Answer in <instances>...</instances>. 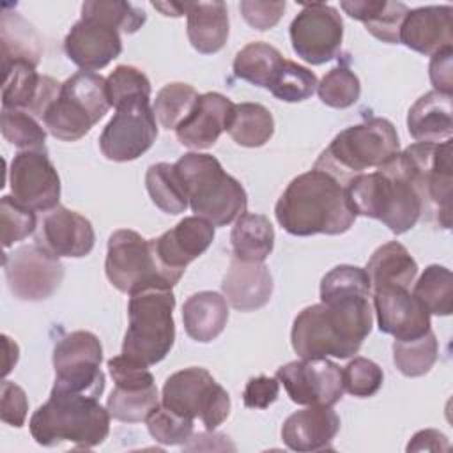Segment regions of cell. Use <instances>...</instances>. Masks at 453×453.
Masks as SVG:
<instances>
[{
  "mask_svg": "<svg viewBox=\"0 0 453 453\" xmlns=\"http://www.w3.org/2000/svg\"><path fill=\"white\" fill-rule=\"evenodd\" d=\"M372 326L370 297H340L301 310L294 319L290 340L301 359H347L359 352Z\"/></svg>",
  "mask_w": 453,
  "mask_h": 453,
  "instance_id": "obj_1",
  "label": "cell"
},
{
  "mask_svg": "<svg viewBox=\"0 0 453 453\" xmlns=\"http://www.w3.org/2000/svg\"><path fill=\"white\" fill-rule=\"evenodd\" d=\"M343 182L329 172L313 166L290 180L274 214L285 232L297 237L315 234H345L356 219Z\"/></svg>",
  "mask_w": 453,
  "mask_h": 453,
  "instance_id": "obj_2",
  "label": "cell"
},
{
  "mask_svg": "<svg viewBox=\"0 0 453 453\" xmlns=\"http://www.w3.org/2000/svg\"><path fill=\"white\" fill-rule=\"evenodd\" d=\"M110 418L99 398L51 389L48 402L37 407L28 426L41 446L53 448L69 442L78 449H90L108 437Z\"/></svg>",
  "mask_w": 453,
  "mask_h": 453,
  "instance_id": "obj_3",
  "label": "cell"
},
{
  "mask_svg": "<svg viewBox=\"0 0 453 453\" xmlns=\"http://www.w3.org/2000/svg\"><path fill=\"white\" fill-rule=\"evenodd\" d=\"M345 193L356 216L379 219L396 235L411 230L423 214L421 200L403 175L396 156L375 172L354 175Z\"/></svg>",
  "mask_w": 453,
  "mask_h": 453,
  "instance_id": "obj_4",
  "label": "cell"
},
{
  "mask_svg": "<svg viewBox=\"0 0 453 453\" xmlns=\"http://www.w3.org/2000/svg\"><path fill=\"white\" fill-rule=\"evenodd\" d=\"M173 165L195 216L214 226H226L246 212L248 196L244 188L223 170L214 156L188 152Z\"/></svg>",
  "mask_w": 453,
  "mask_h": 453,
  "instance_id": "obj_5",
  "label": "cell"
},
{
  "mask_svg": "<svg viewBox=\"0 0 453 453\" xmlns=\"http://www.w3.org/2000/svg\"><path fill=\"white\" fill-rule=\"evenodd\" d=\"M400 152V140L395 126L388 119L373 117L340 131L315 161L347 184L354 175L368 168H380Z\"/></svg>",
  "mask_w": 453,
  "mask_h": 453,
  "instance_id": "obj_6",
  "label": "cell"
},
{
  "mask_svg": "<svg viewBox=\"0 0 453 453\" xmlns=\"http://www.w3.org/2000/svg\"><path fill=\"white\" fill-rule=\"evenodd\" d=\"M175 296L170 287H145L129 294V326L122 354L152 366L163 361L175 342Z\"/></svg>",
  "mask_w": 453,
  "mask_h": 453,
  "instance_id": "obj_7",
  "label": "cell"
},
{
  "mask_svg": "<svg viewBox=\"0 0 453 453\" xmlns=\"http://www.w3.org/2000/svg\"><path fill=\"white\" fill-rule=\"evenodd\" d=\"M110 110L106 78L78 71L60 85L58 97L46 110L42 122L48 133L62 142L85 136Z\"/></svg>",
  "mask_w": 453,
  "mask_h": 453,
  "instance_id": "obj_8",
  "label": "cell"
},
{
  "mask_svg": "<svg viewBox=\"0 0 453 453\" xmlns=\"http://www.w3.org/2000/svg\"><path fill=\"white\" fill-rule=\"evenodd\" d=\"M403 175L416 189L423 214L442 228L451 226V138L442 143H412L396 154Z\"/></svg>",
  "mask_w": 453,
  "mask_h": 453,
  "instance_id": "obj_9",
  "label": "cell"
},
{
  "mask_svg": "<svg viewBox=\"0 0 453 453\" xmlns=\"http://www.w3.org/2000/svg\"><path fill=\"white\" fill-rule=\"evenodd\" d=\"M161 403L180 416L198 418L209 432L216 430L230 414L226 389L200 366L172 373L163 386Z\"/></svg>",
  "mask_w": 453,
  "mask_h": 453,
  "instance_id": "obj_10",
  "label": "cell"
},
{
  "mask_svg": "<svg viewBox=\"0 0 453 453\" xmlns=\"http://www.w3.org/2000/svg\"><path fill=\"white\" fill-rule=\"evenodd\" d=\"M104 271L110 283L124 294L154 285L170 288L177 285L159 265L150 239H143L129 228L115 230L110 235Z\"/></svg>",
  "mask_w": 453,
  "mask_h": 453,
  "instance_id": "obj_11",
  "label": "cell"
},
{
  "mask_svg": "<svg viewBox=\"0 0 453 453\" xmlns=\"http://www.w3.org/2000/svg\"><path fill=\"white\" fill-rule=\"evenodd\" d=\"M103 347L90 331H73L62 336L53 349V389L99 398L104 391L101 372Z\"/></svg>",
  "mask_w": 453,
  "mask_h": 453,
  "instance_id": "obj_12",
  "label": "cell"
},
{
  "mask_svg": "<svg viewBox=\"0 0 453 453\" xmlns=\"http://www.w3.org/2000/svg\"><path fill=\"white\" fill-rule=\"evenodd\" d=\"M4 271L9 290L21 301H44L64 280V264L35 242L5 253Z\"/></svg>",
  "mask_w": 453,
  "mask_h": 453,
  "instance_id": "obj_13",
  "label": "cell"
},
{
  "mask_svg": "<svg viewBox=\"0 0 453 453\" xmlns=\"http://www.w3.org/2000/svg\"><path fill=\"white\" fill-rule=\"evenodd\" d=\"M343 21L327 4H306L290 23L292 48L299 58L311 65L333 60L342 48Z\"/></svg>",
  "mask_w": 453,
  "mask_h": 453,
  "instance_id": "obj_14",
  "label": "cell"
},
{
  "mask_svg": "<svg viewBox=\"0 0 453 453\" xmlns=\"http://www.w3.org/2000/svg\"><path fill=\"white\" fill-rule=\"evenodd\" d=\"M276 379L299 405L333 407L345 393L342 368L327 357L290 361L278 368Z\"/></svg>",
  "mask_w": 453,
  "mask_h": 453,
  "instance_id": "obj_15",
  "label": "cell"
},
{
  "mask_svg": "<svg viewBox=\"0 0 453 453\" xmlns=\"http://www.w3.org/2000/svg\"><path fill=\"white\" fill-rule=\"evenodd\" d=\"M12 198L32 211H51L60 200V177L44 149L19 150L9 166Z\"/></svg>",
  "mask_w": 453,
  "mask_h": 453,
  "instance_id": "obj_16",
  "label": "cell"
},
{
  "mask_svg": "<svg viewBox=\"0 0 453 453\" xmlns=\"http://www.w3.org/2000/svg\"><path fill=\"white\" fill-rule=\"evenodd\" d=\"M157 138L156 115L150 103L115 110L99 136V149L110 161H133L145 154Z\"/></svg>",
  "mask_w": 453,
  "mask_h": 453,
  "instance_id": "obj_17",
  "label": "cell"
},
{
  "mask_svg": "<svg viewBox=\"0 0 453 453\" xmlns=\"http://www.w3.org/2000/svg\"><path fill=\"white\" fill-rule=\"evenodd\" d=\"M212 223L200 216H188L157 239H150V244L163 271L179 283L188 264L198 258L212 244Z\"/></svg>",
  "mask_w": 453,
  "mask_h": 453,
  "instance_id": "obj_18",
  "label": "cell"
},
{
  "mask_svg": "<svg viewBox=\"0 0 453 453\" xmlns=\"http://www.w3.org/2000/svg\"><path fill=\"white\" fill-rule=\"evenodd\" d=\"M94 242L92 223L80 212L62 205L46 211L35 228V244L57 258L87 257Z\"/></svg>",
  "mask_w": 453,
  "mask_h": 453,
  "instance_id": "obj_19",
  "label": "cell"
},
{
  "mask_svg": "<svg viewBox=\"0 0 453 453\" xmlns=\"http://www.w3.org/2000/svg\"><path fill=\"white\" fill-rule=\"evenodd\" d=\"M379 329L395 340H411L430 331V313L402 287H379L372 290Z\"/></svg>",
  "mask_w": 453,
  "mask_h": 453,
  "instance_id": "obj_20",
  "label": "cell"
},
{
  "mask_svg": "<svg viewBox=\"0 0 453 453\" xmlns=\"http://www.w3.org/2000/svg\"><path fill=\"white\" fill-rule=\"evenodd\" d=\"M71 62L83 71H99L122 53L120 32L99 19L80 18L64 39Z\"/></svg>",
  "mask_w": 453,
  "mask_h": 453,
  "instance_id": "obj_21",
  "label": "cell"
},
{
  "mask_svg": "<svg viewBox=\"0 0 453 453\" xmlns=\"http://www.w3.org/2000/svg\"><path fill=\"white\" fill-rule=\"evenodd\" d=\"M2 108L23 110L35 119H42L51 103L58 97L60 85L48 74H39L27 62H12L4 65Z\"/></svg>",
  "mask_w": 453,
  "mask_h": 453,
  "instance_id": "obj_22",
  "label": "cell"
},
{
  "mask_svg": "<svg viewBox=\"0 0 453 453\" xmlns=\"http://www.w3.org/2000/svg\"><path fill=\"white\" fill-rule=\"evenodd\" d=\"M398 42L428 57L451 50L453 7L426 5L407 11L400 25Z\"/></svg>",
  "mask_w": 453,
  "mask_h": 453,
  "instance_id": "obj_23",
  "label": "cell"
},
{
  "mask_svg": "<svg viewBox=\"0 0 453 453\" xmlns=\"http://www.w3.org/2000/svg\"><path fill=\"white\" fill-rule=\"evenodd\" d=\"M234 104L219 92L200 94L188 117L175 127L177 140L189 149L212 147L223 131H226Z\"/></svg>",
  "mask_w": 453,
  "mask_h": 453,
  "instance_id": "obj_24",
  "label": "cell"
},
{
  "mask_svg": "<svg viewBox=\"0 0 453 453\" xmlns=\"http://www.w3.org/2000/svg\"><path fill=\"white\" fill-rule=\"evenodd\" d=\"M338 430L340 418L333 407L308 405L285 419L281 439L292 451H320L331 448Z\"/></svg>",
  "mask_w": 453,
  "mask_h": 453,
  "instance_id": "obj_25",
  "label": "cell"
},
{
  "mask_svg": "<svg viewBox=\"0 0 453 453\" xmlns=\"http://www.w3.org/2000/svg\"><path fill=\"white\" fill-rule=\"evenodd\" d=\"M223 296L239 311H255L273 296V276L264 262H246L232 257L221 283Z\"/></svg>",
  "mask_w": 453,
  "mask_h": 453,
  "instance_id": "obj_26",
  "label": "cell"
},
{
  "mask_svg": "<svg viewBox=\"0 0 453 453\" xmlns=\"http://www.w3.org/2000/svg\"><path fill=\"white\" fill-rule=\"evenodd\" d=\"M451 115V96L430 90L411 106L407 129L418 143H442L453 133Z\"/></svg>",
  "mask_w": 453,
  "mask_h": 453,
  "instance_id": "obj_27",
  "label": "cell"
},
{
  "mask_svg": "<svg viewBox=\"0 0 453 453\" xmlns=\"http://www.w3.org/2000/svg\"><path fill=\"white\" fill-rule=\"evenodd\" d=\"M186 32L191 46L202 55L218 53L228 39V11L223 2H189Z\"/></svg>",
  "mask_w": 453,
  "mask_h": 453,
  "instance_id": "obj_28",
  "label": "cell"
},
{
  "mask_svg": "<svg viewBox=\"0 0 453 453\" xmlns=\"http://www.w3.org/2000/svg\"><path fill=\"white\" fill-rule=\"evenodd\" d=\"M182 322L189 338L200 343L216 340L228 322V303L225 296L202 290L189 296L182 304Z\"/></svg>",
  "mask_w": 453,
  "mask_h": 453,
  "instance_id": "obj_29",
  "label": "cell"
},
{
  "mask_svg": "<svg viewBox=\"0 0 453 453\" xmlns=\"http://www.w3.org/2000/svg\"><path fill=\"white\" fill-rule=\"evenodd\" d=\"M372 290L379 287L409 288L418 276V264L409 250L398 241L379 246L365 267Z\"/></svg>",
  "mask_w": 453,
  "mask_h": 453,
  "instance_id": "obj_30",
  "label": "cell"
},
{
  "mask_svg": "<svg viewBox=\"0 0 453 453\" xmlns=\"http://www.w3.org/2000/svg\"><path fill=\"white\" fill-rule=\"evenodd\" d=\"M340 7L345 14L361 21L373 37L389 44L398 42L400 25L409 11L403 2L389 0H343Z\"/></svg>",
  "mask_w": 453,
  "mask_h": 453,
  "instance_id": "obj_31",
  "label": "cell"
},
{
  "mask_svg": "<svg viewBox=\"0 0 453 453\" xmlns=\"http://www.w3.org/2000/svg\"><path fill=\"white\" fill-rule=\"evenodd\" d=\"M0 46L2 67L12 62H27L39 65L42 55V41L35 28L18 12L4 9L0 18Z\"/></svg>",
  "mask_w": 453,
  "mask_h": 453,
  "instance_id": "obj_32",
  "label": "cell"
},
{
  "mask_svg": "<svg viewBox=\"0 0 453 453\" xmlns=\"http://www.w3.org/2000/svg\"><path fill=\"white\" fill-rule=\"evenodd\" d=\"M234 257L246 262H264L274 248V228L267 216L244 212L230 234Z\"/></svg>",
  "mask_w": 453,
  "mask_h": 453,
  "instance_id": "obj_33",
  "label": "cell"
},
{
  "mask_svg": "<svg viewBox=\"0 0 453 453\" xmlns=\"http://www.w3.org/2000/svg\"><path fill=\"white\" fill-rule=\"evenodd\" d=\"M283 55L271 44L255 41L246 44L234 58V74L251 85L269 90L280 67L283 65Z\"/></svg>",
  "mask_w": 453,
  "mask_h": 453,
  "instance_id": "obj_34",
  "label": "cell"
},
{
  "mask_svg": "<svg viewBox=\"0 0 453 453\" xmlns=\"http://www.w3.org/2000/svg\"><path fill=\"white\" fill-rule=\"evenodd\" d=\"M226 131L237 145L262 147L274 133V119L260 103H239L234 104Z\"/></svg>",
  "mask_w": 453,
  "mask_h": 453,
  "instance_id": "obj_35",
  "label": "cell"
},
{
  "mask_svg": "<svg viewBox=\"0 0 453 453\" xmlns=\"http://www.w3.org/2000/svg\"><path fill=\"white\" fill-rule=\"evenodd\" d=\"M145 186L152 203L166 214H180L188 209V195L175 165L156 163L147 168Z\"/></svg>",
  "mask_w": 453,
  "mask_h": 453,
  "instance_id": "obj_36",
  "label": "cell"
},
{
  "mask_svg": "<svg viewBox=\"0 0 453 453\" xmlns=\"http://www.w3.org/2000/svg\"><path fill=\"white\" fill-rule=\"evenodd\" d=\"M159 405L156 384L150 386H115L106 400L110 416L122 423H140Z\"/></svg>",
  "mask_w": 453,
  "mask_h": 453,
  "instance_id": "obj_37",
  "label": "cell"
},
{
  "mask_svg": "<svg viewBox=\"0 0 453 453\" xmlns=\"http://www.w3.org/2000/svg\"><path fill=\"white\" fill-rule=\"evenodd\" d=\"M412 296L430 315H451L453 311V276L444 265H428L414 283Z\"/></svg>",
  "mask_w": 453,
  "mask_h": 453,
  "instance_id": "obj_38",
  "label": "cell"
},
{
  "mask_svg": "<svg viewBox=\"0 0 453 453\" xmlns=\"http://www.w3.org/2000/svg\"><path fill=\"white\" fill-rule=\"evenodd\" d=\"M439 357V342L434 331L411 340L393 342V363L405 377H421L430 372Z\"/></svg>",
  "mask_w": 453,
  "mask_h": 453,
  "instance_id": "obj_39",
  "label": "cell"
},
{
  "mask_svg": "<svg viewBox=\"0 0 453 453\" xmlns=\"http://www.w3.org/2000/svg\"><path fill=\"white\" fill-rule=\"evenodd\" d=\"M106 92L110 106L115 110L150 103V81L143 71L133 65H117L106 78Z\"/></svg>",
  "mask_w": 453,
  "mask_h": 453,
  "instance_id": "obj_40",
  "label": "cell"
},
{
  "mask_svg": "<svg viewBox=\"0 0 453 453\" xmlns=\"http://www.w3.org/2000/svg\"><path fill=\"white\" fill-rule=\"evenodd\" d=\"M83 18L99 19L119 32L134 34L147 21L143 9L122 0H88L81 5Z\"/></svg>",
  "mask_w": 453,
  "mask_h": 453,
  "instance_id": "obj_41",
  "label": "cell"
},
{
  "mask_svg": "<svg viewBox=\"0 0 453 453\" xmlns=\"http://www.w3.org/2000/svg\"><path fill=\"white\" fill-rule=\"evenodd\" d=\"M198 99V92L180 81L165 85L154 99V115L165 129H175L191 111Z\"/></svg>",
  "mask_w": 453,
  "mask_h": 453,
  "instance_id": "obj_42",
  "label": "cell"
},
{
  "mask_svg": "<svg viewBox=\"0 0 453 453\" xmlns=\"http://www.w3.org/2000/svg\"><path fill=\"white\" fill-rule=\"evenodd\" d=\"M317 85L319 81L313 71L285 58L269 90L280 101L299 103L311 97L313 92L317 90Z\"/></svg>",
  "mask_w": 453,
  "mask_h": 453,
  "instance_id": "obj_43",
  "label": "cell"
},
{
  "mask_svg": "<svg viewBox=\"0 0 453 453\" xmlns=\"http://www.w3.org/2000/svg\"><path fill=\"white\" fill-rule=\"evenodd\" d=\"M350 296H372L370 278L365 269L357 265H336L324 274L320 281V303Z\"/></svg>",
  "mask_w": 453,
  "mask_h": 453,
  "instance_id": "obj_44",
  "label": "cell"
},
{
  "mask_svg": "<svg viewBox=\"0 0 453 453\" xmlns=\"http://www.w3.org/2000/svg\"><path fill=\"white\" fill-rule=\"evenodd\" d=\"M2 134L21 150L44 149L46 142V129L37 119L16 108H2Z\"/></svg>",
  "mask_w": 453,
  "mask_h": 453,
  "instance_id": "obj_45",
  "label": "cell"
},
{
  "mask_svg": "<svg viewBox=\"0 0 453 453\" xmlns=\"http://www.w3.org/2000/svg\"><path fill=\"white\" fill-rule=\"evenodd\" d=\"M319 99L331 108H349L361 96V83L354 71L349 67H334L324 74L317 85Z\"/></svg>",
  "mask_w": 453,
  "mask_h": 453,
  "instance_id": "obj_46",
  "label": "cell"
},
{
  "mask_svg": "<svg viewBox=\"0 0 453 453\" xmlns=\"http://www.w3.org/2000/svg\"><path fill=\"white\" fill-rule=\"evenodd\" d=\"M147 430L154 441L165 446H177L184 444L193 435V421L191 418L180 416L163 403H159L145 419Z\"/></svg>",
  "mask_w": 453,
  "mask_h": 453,
  "instance_id": "obj_47",
  "label": "cell"
},
{
  "mask_svg": "<svg viewBox=\"0 0 453 453\" xmlns=\"http://www.w3.org/2000/svg\"><path fill=\"white\" fill-rule=\"evenodd\" d=\"M0 226L2 244L11 248L14 242L27 239L37 228L35 211L18 203L11 195H4L0 200Z\"/></svg>",
  "mask_w": 453,
  "mask_h": 453,
  "instance_id": "obj_48",
  "label": "cell"
},
{
  "mask_svg": "<svg viewBox=\"0 0 453 453\" xmlns=\"http://www.w3.org/2000/svg\"><path fill=\"white\" fill-rule=\"evenodd\" d=\"M342 377L343 389L357 398L373 396L384 382L382 368L375 361L361 356L354 357L345 368H342Z\"/></svg>",
  "mask_w": 453,
  "mask_h": 453,
  "instance_id": "obj_49",
  "label": "cell"
},
{
  "mask_svg": "<svg viewBox=\"0 0 453 453\" xmlns=\"http://www.w3.org/2000/svg\"><path fill=\"white\" fill-rule=\"evenodd\" d=\"M0 393H2V398H0L2 421L11 426L21 428L25 425L27 412H28V400L23 388H19L11 380H4Z\"/></svg>",
  "mask_w": 453,
  "mask_h": 453,
  "instance_id": "obj_50",
  "label": "cell"
},
{
  "mask_svg": "<svg viewBox=\"0 0 453 453\" xmlns=\"http://www.w3.org/2000/svg\"><path fill=\"white\" fill-rule=\"evenodd\" d=\"M285 2H258V0H242L239 4L241 14L246 23L257 30H269L278 25L285 12Z\"/></svg>",
  "mask_w": 453,
  "mask_h": 453,
  "instance_id": "obj_51",
  "label": "cell"
},
{
  "mask_svg": "<svg viewBox=\"0 0 453 453\" xmlns=\"http://www.w3.org/2000/svg\"><path fill=\"white\" fill-rule=\"evenodd\" d=\"M280 395V380L276 377H251L242 391V402L250 409H267Z\"/></svg>",
  "mask_w": 453,
  "mask_h": 453,
  "instance_id": "obj_52",
  "label": "cell"
},
{
  "mask_svg": "<svg viewBox=\"0 0 453 453\" xmlns=\"http://www.w3.org/2000/svg\"><path fill=\"white\" fill-rule=\"evenodd\" d=\"M451 55L453 50H446L432 55L428 73L434 90L442 94H453V74H451Z\"/></svg>",
  "mask_w": 453,
  "mask_h": 453,
  "instance_id": "obj_53",
  "label": "cell"
},
{
  "mask_svg": "<svg viewBox=\"0 0 453 453\" xmlns=\"http://www.w3.org/2000/svg\"><path fill=\"white\" fill-rule=\"evenodd\" d=\"M448 448H449L448 437L434 428L419 430L418 434H414V437L407 444V451H423V449L425 451H442Z\"/></svg>",
  "mask_w": 453,
  "mask_h": 453,
  "instance_id": "obj_54",
  "label": "cell"
},
{
  "mask_svg": "<svg viewBox=\"0 0 453 453\" xmlns=\"http://www.w3.org/2000/svg\"><path fill=\"white\" fill-rule=\"evenodd\" d=\"M152 7L161 11V14L165 16H172V18H179L184 16L188 12L189 2H152Z\"/></svg>",
  "mask_w": 453,
  "mask_h": 453,
  "instance_id": "obj_55",
  "label": "cell"
}]
</instances>
